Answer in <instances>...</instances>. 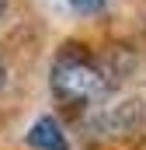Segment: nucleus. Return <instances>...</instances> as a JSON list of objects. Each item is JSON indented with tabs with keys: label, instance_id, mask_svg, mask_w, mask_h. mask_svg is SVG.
<instances>
[{
	"label": "nucleus",
	"instance_id": "nucleus-2",
	"mask_svg": "<svg viewBox=\"0 0 146 150\" xmlns=\"http://www.w3.org/2000/svg\"><path fill=\"white\" fill-rule=\"evenodd\" d=\"M28 143H32L35 150H70L63 126H59L52 115H42L35 126H32V133H28Z\"/></svg>",
	"mask_w": 146,
	"mask_h": 150
},
{
	"label": "nucleus",
	"instance_id": "nucleus-5",
	"mask_svg": "<svg viewBox=\"0 0 146 150\" xmlns=\"http://www.w3.org/2000/svg\"><path fill=\"white\" fill-rule=\"evenodd\" d=\"M0 14H4V0H0Z\"/></svg>",
	"mask_w": 146,
	"mask_h": 150
},
{
	"label": "nucleus",
	"instance_id": "nucleus-4",
	"mask_svg": "<svg viewBox=\"0 0 146 150\" xmlns=\"http://www.w3.org/2000/svg\"><path fill=\"white\" fill-rule=\"evenodd\" d=\"M0 87H4V63H0Z\"/></svg>",
	"mask_w": 146,
	"mask_h": 150
},
{
	"label": "nucleus",
	"instance_id": "nucleus-1",
	"mask_svg": "<svg viewBox=\"0 0 146 150\" xmlns=\"http://www.w3.org/2000/svg\"><path fill=\"white\" fill-rule=\"evenodd\" d=\"M49 80H52V94L66 105H98L111 91V77L98 63V56L80 42H66L59 49Z\"/></svg>",
	"mask_w": 146,
	"mask_h": 150
},
{
	"label": "nucleus",
	"instance_id": "nucleus-3",
	"mask_svg": "<svg viewBox=\"0 0 146 150\" xmlns=\"http://www.w3.org/2000/svg\"><path fill=\"white\" fill-rule=\"evenodd\" d=\"M70 7H77V11H101L105 0H70Z\"/></svg>",
	"mask_w": 146,
	"mask_h": 150
}]
</instances>
